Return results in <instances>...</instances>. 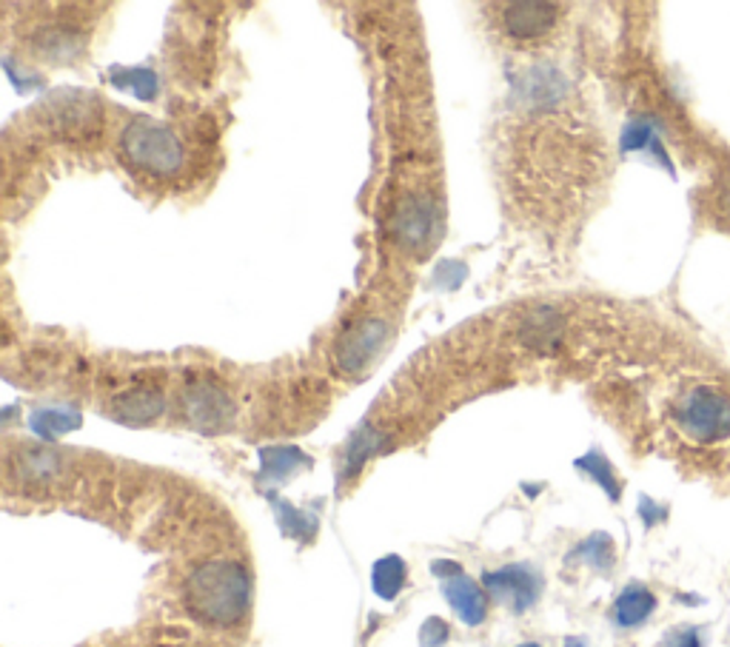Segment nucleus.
Segmentation results:
<instances>
[{
    "label": "nucleus",
    "mask_w": 730,
    "mask_h": 647,
    "mask_svg": "<svg viewBox=\"0 0 730 647\" xmlns=\"http://www.w3.org/2000/svg\"><path fill=\"white\" fill-rule=\"evenodd\" d=\"M519 647H540V645H533V642H528V645H519Z\"/></svg>",
    "instance_id": "nucleus-25"
},
{
    "label": "nucleus",
    "mask_w": 730,
    "mask_h": 647,
    "mask_svg": "<svg viewBox=\"0 0 730 647\" xmlns=\"http://www.w3.org/2000/svg\"><path fill=\"white\" fill-rule=\"evenodd\" d=\"M388 340V326L377 317H368V320H360L340 337L334 351V360L340 365V372L357 377L368 368V363H374V356L380 354L382 345Z\"/></svg>",
    "instance_id": "nucleus-4"
},
{
    "label": "nucleus",
    "mask_w": 730,
    "mask_h": 647,
    "mask_svg": "<svg viewBox=\"0 0 730 647\" xmlns=\"http://www.w3.org/2000/svg\"><path fill=\"white\" fill-rule=\"evenodd\" d=\"M560 331H563V320L551 308H540V311L528 317L526 342L533 349H554L556 340H560Z\"/></svg>",
    "instance_id": "nucleus-13"
},
{
    "label": "nucleus",
    "mask_w": 730,
    "mask_h": 647,
    "mask_svg": "<svg viewBox=\"0 0 730 647\" xmlns=\"http://www.w3.org/2000/svg\"><path fill=\"white\" fill-rule=\"evenodd\" d=\"M639 149H654L659 161H664L657 131H654V126H650L648 120H634V123H628L625 131H622V152H639Z\"/></svg>",
    "instance_id": "nucleus-16"
},
{
    "label": "nucleus",
    "mask_w": 730,
    "mask_h": 647,
    "mask_svg": "<svg viewBox=\"0 0 730 647\" xmlns=\"http://www.w3.org/2000/svg\"><path fill=\"white\" fill-rule=\"evenodd\" d=\"M577 553L579 560H585L597 570H608V567L614 565V542H611L608 533H593L591 539H585Z\"/></svg>",
    "instance_id": "nucleus-17"
},
{
    "label": "nucleus",
    "mask_w": 730,
    "mask_h": 647,
    "mask_svg": "<svg viewBox=\"0 0 730 647\" xmlns=\"http://www.w3.org/2000/svg\"><path fill=\"white\" fill-rule=\"evenodd\" d=\"M182 599L195 619L205 625H237L251 604V576L234 560H209L186 576Z\"/></svg>",
    "instance_id": "nucleus-1"
},
{
    "label": "nucleus",
    "mask_w": 730,
    "mask_h": 647,
    "mask_svg": "<svg viewBox=\"0 0 730 647\" xmlns=\"http://www.w3.org/2000/svg\"><path fill=\"white\" fill-rule=\"evenodd\" d=\"M32 425H35L40 434H63V431L74 428L78 425V416L67 414V411H37L32 416Z\"/></svg>",
    "instance_id": "nucleus-19"
},
{
    "label": "nucleus",
    "mask_w": 730,
    "mask_h": 647,
    "mask_svg": "<svg viewBox=\"0 0 730 647\" xmlns=\"http://www.w3.org/2000/svg\"><path fill=\"white\" fill-rule=\"evenodd\" d=\"M377 443H380V437H377V434H374L372 428L360 431L357 437L351 439L349 451H345V462H349V473L357 471V468L363 466L365 459L372 457L374 448H377Z\"/></svg>",
    "instance_id": "nucleus-18"
},
{
    "label": "nucleus",
    "mask_w": 730,
    "mask_h": 647,
    "mask_svg": "<svg viewBox=\"0 0 730 647\" xmlns=\"http://www.w3.org/2000/svg\"><path fill=\"white\" fill-rule=\"evenodd\" d=\"M657 611V597L645 585H628L614 602V622L620 627H639Z\"/></svg>",
    "instance_id": "nucleus-11"
},
{
    "label": "nucleus",
    "mask_w": 730,
    "mask_h": 647,
    "mask_svg": "<svg viewBox=\"0 0 730 647\" xmlns=\"http://www.w3.org/2000/svg\"><path fill=\"white\" fill-rule=\"evenodd\" d=\"M568 647H582V645H579V642H570V645Z\"/></svg>",
    "instance_id": "nucleus-26"
},
{
    "label": "nucleus",
    "mask_w": 730,
    "mask_h": 647,
    "mask_svg": "<svg viewBox=\"0 0 730 647\" xmlns=\"http://www.w3.org/2000/svg\"><path fill=\"white\" fill-rule=\"evenodd\" d=\"M659 647H705V642H702L699 627H680V631H673Z\"/></svg>",
    "instance_id": "nucleus-21"
},
{
    "label": "nucleus",
    "mask_w": 730,
    "mask_h": 647,
    "mask_svg": "<svg viewBox=\"0 0 730 647\" xmlns=\"http://www.w3.org/2000/svg\"><path fill=\"white\" fill-rule=\"evenodd\" d=\"M556 17L554 3H508L503 7V30L511 40H540L554 30Z\"/></svg>",
    "instance_id": "nucleus-8"
},
{
    "label": "nucleus",
    "mask_w": 730,
    "mask_h": 647,
    "mask_svg": "<svg viewBox=\"0 0 730 647\" xmlns=\"http://www.w3.org/2000/svg\"><path fill=\"white\" fill-rule=\"evenodd\" d=\"M446 599L466 625L474 627L485 619V597H482V590L468 576L460 574L454 576V579H446Z\"/></svg>",
    "instance_id": "nucleus-10"
},
{
    "label": "nucleus",
    "mask_w": 730,
    "mask_h": 647,
    "mask_svg": "<svg viewBox=\"0 0 730 647\" xmlns=\"http://www.w3.org/2000/svg\"><path fill=\"white\" fill-rule=\"evenodd\" d=\"M120 154L134 172L149 177H175L186 163V152L175 131L152 117H134L126 126L120 134Z\"/></svg>",
    "instance_id": "nucleus-2"
},
{
    "label": "nucleus",
    "mask_w": 730,
    "mask_h": 647,
    "mask_svg": "<svg viewBox=\"0 0 730 647\" xmlns=\"http://www.w3.org/2000/svg\"><path fill=\"white\" fill-rule=\"evenodd\" d=\"M372 583L374 590H377V597L391 602L402 590V585H405V562H402L400 556H386V560H380L374 565Z\"/></svg>",
    "instance_id": "nucleus-14"
},
{
    "label": "nucleus",
    "mask_w": 730,
    "mask_h": 647,
    "mask_svg": "<svg viewBox=\"0 0 730 647\" xmlns=\"http://www.w3.org/2000/svg\"><path fill=\"white\" fill-rule=\"evenodd\" d=\"M577 466L582 468V471L588 473L591 480H597V485L602 487V491H605V494L611 496V499H614V502L620 499L622 485H620V480H616V473H614V468H611V462H608V459L602 457V454H599V451L585 454V457L579 459Z\"/></svg>",
    "instance_id": "nucleus-15"
},
{
    "label": "nucleus",
    "mask_w": 730,
    "mask_h": 647,
    "mask_svg": "<svg viewBox=\"0 0 730 647\" xmlns=\"http://www.w3.org/2000/svg\"><path fill=\"white\" fill-rule=\"evenodd\" d=\"M81 46L83 37L74 30H69V26H49V30L37 35V51L46 55V58L69 60L81 51Z\"/></svg>",
    "instance_id": "nucleus-12"
},
{
    "label": "nucleus",
    "mask_w": 730,
    "mask_h": 647,
    "mask_svg": "<svg viewBox=\"0 0 730 647\" xmlns=\"http://www.w3.org/2000/svg\"><path fill=\"white\" fill-rule=\"evenodd\" d=\"M266 459V471H278V473H285L292 471V468H297V462L303 457H299V451H294V448H280V451H266L263 454Z\"/></svg>",
    "instance_id": "nucleus-20"
},
{
    "label": "nucleus",
    "mask_w": 730,
    "mask_h": 647,
    "mask_svg": "<svg viewBox=\"0 0 730 647\" xmlns=\"http://www.w3.org/2000/svg\"><path fill=\"white\" fill-rule=\"evenodd\" d=\"M163 408H166V402H163V393L157 388H132V391L117 393L111 414L126 425H146V422H154L163 414Z\"/></svg>",
    "instance_id": "nucleus-9"
},
{
    "label": "nucleus",
    "mask_w": 730,
    "mask_h": 647,
    "mask_svg": "<svg viewBox=\"0 0 730 647\" xmlns=\"http://www.w3.org/2000/svg\"><path fill=\"white\" fill-rule=\"evenodd\" d=\"M432 570H434V574H437V576H446V579H454V576H460V574H462V567H460V565H454V562H434Z\"/></svg>",
    "instance_id": "nucleus-24"
},
{
    "label": "nucleus",
    "mask_w": 730,
    "mask_h": 647,
    "mask_svg": "<svg viewBox=\"0 0 730 647\" xmlns=\"http://www.w3.org/2000/svg\"><path fill=\"white\" fill-rule=\"evenodd\" d=\"M482 583L491 590V597L497 599V602L508 604V608L517 613L528 611L542 590L540 576L526 565H508L503 567V570H491V574H485Z\"/></svg>",
    "instance_id": "nucleus-6"
},
{
    "label": "nucleus",
    "mask_w": 730,
    "mask_h": 647,
    "mask_svg": "<svg viewBox=\"0 0 730 647\" xmlns=\"http://www.w3.org/2000/svg\"><path fill=\"white\" fill-rule=\"evenodd\" d=\"M448 639V625L443 619H428L423 625V633H420V642L423 647H439L443 642Z\"/></svg>",
    "instance_id": "nucleus-22"
},
{
    "label": "nucleus",
    "mask_w": 730,
    "mask_h": 647,
    "mask_svg": "<svg viewBox=\"0 0 730 647\" xmlns=\"http://www.w3.org/2000/svg\"><path fill=\"white\" fill-rule=\"evenodd\" d=\"M182 416L195 425L198 431L205 434H220L226 431L234 420V405L232 397L214 383H195V386L186 388V397H182Z\"/></svg>",
    "instance_id": "nucleus-5"
},
{
    "label": "nucleus",
    "mask_w": 730,
    "mask_h": 647,
    "mask_svg": "<svg viewBox=\"0 0 730 647\" xmlns=\"http://www.w3.org/2000/svg\"><path fill=\"white\" fill-rule=\"evenodd\" d=\"M676 425L694 443H725L730 439V397L714 386L691 388L676 402Z\"/></svg>",
    "instance_id": "nucleus-3"
},
{
    "label": "nucleus",
    "mask_w": 730,
    "mask_h": 647,
    "mask_svg": "<svg viewBox=\"0 0 730 647\" xmlns=\"http://www.w3.org/2000/svg\"><path fill=\"white\" fill-rule=\"evenodd\" d=\"M434 232V205L428 200H405L397 205L395 217H391V237L397 246L411 248V251H423L432 240Z\"/></svg>",
    "instance_id": "nucleus-7"
},
{
    "label": "nucleus",
    "mask_w": 730,
    "mask_h": 647,
    "mask_svg": "<svg viewBox=\"0 0 730 647\" xmlns=\"http://www.w3.org/2000/svg\"><path fill=\"white\" fill-rule=\"evenodd\" d=\"M639 514H643L645 525L654 528V525L662 522V519L668 517V508H664V505H657V502L648 499V496H643V499H639Z\"/></svg>",
    "instance_id": "nucleus-23"
}]
</instances>
